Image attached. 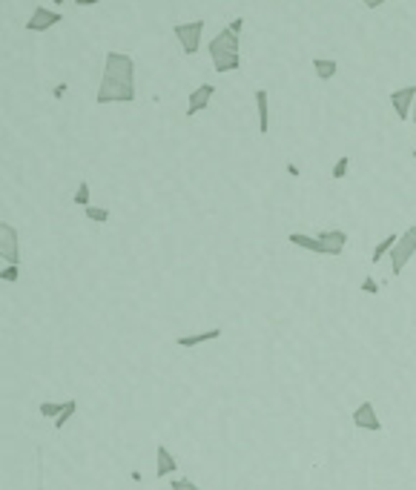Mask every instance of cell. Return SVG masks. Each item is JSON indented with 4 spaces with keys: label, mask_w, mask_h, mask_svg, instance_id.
Listing matches in <instances>:
<instances>
[{
    "label": "cell",
    "mask_w": 416,
    "mask_h": 490,
    "mask_svg": "<svg viewBox=\"0 0 416 490\" xmlns=\"http://www.w3.org/2000/svg\"><path fill=\"white\" fill-rule=\"evenodd\" d=\"M255 109H259V132H270V92L267 89H255Z\"/></svg>",
    "instance_id": "14"
},
{
    "label": "cell",
    "mask_w": 416,
    "mask_h": 490,
    "mask_svg": "<svg viewBox=\"0 0 416 490\" xmlns=\"http://www.w3.org/2000/svg\"><path fill=\"white\" fill-rule=\"evenodd\" d=\"M216 338H221L218 327H213V330H201V333H189V336H178L175 345L178 347H198V345H207V341H216Z\"/></svg>",
    "instance_id": "13"
},
{
    "label": "cell",
    "mask_w": 416,
    "mask_h": 490,
    "mask_svg": "<svg viewBox=\"0 0 416 490\" xmlns=\"http://www.w3.org/2000/svg\"><path fill=\"white\" fill-rule=\"evenodd\" d=\"M313 69L322 80H330L336 75V69H339V63H336L333 58H327V60L325 58H313Z\"/></svg>",
    "instance_id": "16"
},
{
    "label": "cell",
    "mask_w": 416,
    "mask_h": 490,
    "mask_svg": "<svg viewBox=\"0 0 416 490\" xmlns=\"http://www.w3.org/2000/svg\"><path fill=\"white\" fill-rule=\"evenodd\" d=\"M350 419H354V428L356 430H367V433H379L382 430V421L376 416V407L373 401H362L354 413H350Z\"/></svg>",
    "instance_id": "6"
},
{
    "label": "cell",
    "mask_w": 416,
    "mask_h": 490,
    "mask_svg": "<svg viewBox=\"0 0 416 490\" xmlns=\"http://www.w3.org/2000/svg\"><path fill=\"white\" fill-rule=\"evenodd\" d=\"M213 95H216V86L213 84H201L196 92H189V104H187V115L193 118L198 112H204L207 106L213 104Z\"/></svg>",
    "instance_id": "9"
},
{
    "label": "cell",
    "mask_w": 416,
    "mask_h": 490,
    "mask_svg": "<svg viewBox=\"0 0 416 490\" xmlns=\"http://www.w3.org/2000/svg\"><path fill=\"white\" fill-rule=\"evenodd\" d=\"M347 170H350V155H342L339 161L333 163V172H330V175L336 178V181H342V178L347 175Z\"/></svg>",
    "instance_id": "21"
},
{
    "label": "cell",
    "mask_w": 416,
    "mask_h": 490,
    "mask_svg": "<svg viewBox=\"0 0 416 490\" xmlns=\"http://www.w3.org/2000/svg\"><path fill=\"white\" fill-rule=\"evenodd\" d=\"M207 52H210L216 72H221V75L235 72L238 67H242V58H238V35H233L230 29H221L210 40V46H207Z\"/></svg>",
    "instance_id": "2"
},
{
    "label": "cell",
    "mask_w": 416,
    "mask_h": 490,
    "mask_svg": "<svg viewBox=\"0 0 416 490\" xmlns=\"http://www.w3.org/2000/svg\"><path fill=\"white\" fill-rule=\"evenodd\" d=\"M75 413H78V401H75V399H69V401H67V410H63V413L55 419V428H58V430H63V428H67V421H69Z\"/></svg>",
    "instance_id": "19"
},
{
    "label": "cell",
    "mask_w": 416,
    "mask_h": 490,
    "mask_svg": "<svg viewBox=\"0 0 416 490\" xmlns=\"http://www.w3.org/2000/svg\"><path fill=\"white\" fill-rule=\"evenodd\" d=\"M135 101V60L126 52H106L104 78L95 92V104H132Z\"/></svg>",
    "instance_id": "1"
},
{
    "label": "cell",
    "mask_w": 416,
    "mask_h": 490,
    "mask_svg": "<svg viewBox=\"0 0 416 490\" xmlns=\"http://www.w3.org/2000/svg\"><path fill=\"white\" fill-rule=\"evenodd\" d=\"M172 35L178 38L184 55H196L201 49V35H204V21H193V23H175Z\"/></svg>",
    "instance_id": "5"
},
{
    "label": "cell",
    "mask_w": 416,
    "mask_h": 490,
    "mask_svg": "<svg viewBox=\"0 0 416 490\" xmlns=\"http://www.w3.org/2000/svg\"><path fill=\"white\" fill-rule=\"evenodd\" d=\"M0 279L9 281V284H14V281L21 279V267H9V264H3V270H0Z\"/></svg>",
    "instance_id": "22"
},
{
    "label": "cell",
    "mask_w": 416,
    "mask_h": 490,
    "mask_svg": "<svg viewBox=\"0 0 416 490\" xmlns=\"http://www.w3.org/2000/svg\"><path fill=\"white\" fill-rule=\"evenodd\" d=\"M362 292H367V296H376V292H379V284H376L373 279H365V281H362Z\"/></svg>",
    "instance_id": "24"
},
{
    "label": "cell",
    "mask_w": 416,
    "mask_h": 490,
    "mask_svg": "<svg viewBox=\"0 0 416 490\" xmlns=\"http://www.w3.org/2000/svg\"><path fill=\"white\" fill-rule=\"evenodd\" d=\"M175 470H178L175 456L167 450V445H158V447H155V476H158V479H167V476H172Z\"/></svg>",
    "instance_id": "11"
},
{
    "label": "cell",
    "mask_w": 416,
    "mask_h": 490,
    "mask_svg": "<svg viewBox=\"0 0 416 490\" xmlns=\"http://www.w3.org/2000/svg\"><path fill=\"white\" fill-rule=\"evenodd\" d=\"M413 255H416V224L413 226H408V230L399 235V244L393 247V253L388 255L391 258V270H393V275H402V270L413 261Z\"/></svg>",
    "instance_id": "3"
},
{
    "label": "cell",
    "mask_w": 416,
    "mask_h": 490,
    "mask_svg": "<svg viewBox=\"0 0 416 490\" xmlns=\"http://www.w3.org/2000/svg\"><path fill=\"white\" fill-rule=\"evenodd\" d=\"M411 121H413V124H416V106H413V118H411Z\"/></svg>",
    "instance_id": "26"
},
{
    "label": "cell",
    "mask_w": 416,
    "mask_h": 490,
    "mask_svg": "<svg viewBox=\"0 0 416 490\" xmlns=\"http://www.w3.org/2000/svg\"><path fill=\"white\" fill-rule=\"evenodd\" d=\"M63 21V14L58 9H49V6H35V12H32V18L26 23L29 32H49L55 23Z\"/></svg>",
    "instance_id": "8"
},
{
    "label": "cell",
    "mask_w": 416,
    "mask_h": 490,
    "mask_svg": "<svg viewBox=\"0 0 416 490\" xmlns=\"http://www.w3.org/2000/svg\"><path fill=\"white\" fill-rule=\"evenodd\" d=\"M391 106H393V112H396V118H399V121L413 118V106H416V86H402V89L391 92Z\"/></svg>",
    "instance_id": "7"
},
{
    "label": "cell",
    "mask_w": 416,
    "mask_h": 490,
    "mask_svg": "<svg viewBox=\"0 0 416 490\" xmlns=\"http://www.w3.org/2000/svg\"><path fill=\"white\" fill-rule=\"evenodd\" d=\"M396 244H399V235L396 233H391V235H385V238H382L379 244H376V250H373V264H379V261L382 258H385V255H391L393 253V247H396Z\"/></svg>",
    "instance_id": "15"
},
{
    "label": "cell",
    "mask_w": 416,
    "mask_h": 490,
    "mask_svg": "<svg viewBox=\"0 0 416 490\" xmlns=\"http://www.w3.org/2000/svg\"><path fill=\"white\" fill-rule=\"evenodd\" d=\"M84 212H86V218L95 221V224H106L109 221V209L106 207H86Z\"/></svg>",
    "instance_id": "20"
},
{
    "label": "cell",
    "mask_w": 416,
    "mask_h": 490,
    "mask_svg": "<svg viewBox=\"0 0 416 490\" xmlns=\"http://www.w3.org/2000/svg\"><path fill=\"white\" fill-rule=\"evenodd\" d=\"M316 238L325 244L327 255H342L345 247H347V233L345 230H319Z\"/></svg>",
    "instance_id": "10"
},
{
    "label": "cell",
    "mask_w": 416,
    "mask_h": 490,
    "mask_svg": "<svg viewBox=\"0 0 416 490\" xmlns=\"http://www.w3.org/2000/svg\"><path fill=\"white\" fill-rule=\"evenodd\" d=\"M413 158H416V150H413Z\"/></svg>",
    "instance_id": "27"
},
{
    "label": "cell",
    "mask_w": 416,
    "mask_h": 490,
    "mask_svg": "<svg viewBox=\"0 0 416 490\" xmlns=\"http://www.w3.org/2000/svg\"><path fill=\"white\" fill-rule=\"evenodd\" d=\"M41 416H46V419H58L63 410H67V401H41Z\"/></svg>",
    "instance_id": "17"
},
{
    "label": "cell",
    "mask_w": 416,
    "mask_h": 490,
    "mask_svg": "<svg viewBox=\"0 0 416 490\" xmlns=\"http://www.w3.org/2000/svg\"><path fill=\"white\" fill-rule=\"evenodd\" d=\"M290 244L299 247V250H305V253H313V255H327L325 244L319 241L316 235H308V233H290Z\"/></svg>",
    "instance_id": "12"
},
{
    "label": "cell",
    "mask_w": 416,
    "mask_h": 490,
    "mask_svg": "<svg viewBox=\"0 0 416 490\" xmlns=\"http://www.w3.org/2000/svg\"><path fill=\"white\" fill-rule=\"evenodd\" d=\"M170 487H172V490H201L196 482H189V479H172Z\"/></svg>",
    "instance_id": "23"
},
{
    "label": "cell",
    "mask_w": 416,
    "mask_h": 490,
    "mask_svg": "<svg viewBox=\"0 0 416 490\" xmlns=\"http://www.w3.org/2000/svg\"><path fill=\"white\" fill-rule=\"evenodd\" d=\"M242 26H244V21H242V18H233V21L227 23V29L233 32V35H242Z\"/></svg>",
    "instance_id": "25"
},
{
    "label": "cell",
    "mask_w": 416,
    "mask_h": 490,
    "mask_svg": "<svg viewBox=\"0 0 416 490\" xmlns=\"http://www.w3.org/2000/svg\"><path fill=\"white\" fill-rule=\"evenodd\" d=\"M89 201H92V192H89V181H81L78 184V189H75V204L78 207H89Z\"/></svg>",
    "instance_id": "18"
},
{
    "label": "cell",
    "mask_w": 416,
    "mask_h": 490,
    "mask_svg": "<svg viewBox=\"0 0 416 490\" xmlns=\"http://www.w3.org/2000/svg\"><path fill=\"white\" fill-rule=\"evenodd\" d=\"M0 255H3V264L21 267V235L6 221L0 224Z\"/></svg>",
    "instance_id": "4"
}]
</instances>
